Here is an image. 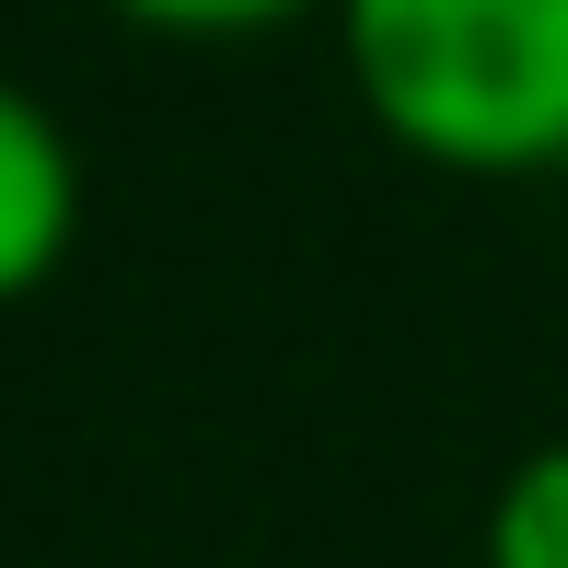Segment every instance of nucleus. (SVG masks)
<instances>
[{
    "instance_id": "obj_1",
    "label": "nucleus",
    "mask_w": 568,
    "mask_h": 568,
    "mask_svg": "<svg viewBox=\"0 0 568 568\" xmlns=\"http://www.w3.org/2000/svg\"><path fill=\"white\" fill-rule=\"evenodd\" d=\"M337 47L406 163L476 186L568 163V0H337Z\"/></svg>"
},
{
    "instance_id": "obj_2",
    "label": "nucleus",
    "mask_w": 568,
    "mask_h": 568,
    "mask_svg": "<svg viewBox=\"0 0 568 568\" xmlns=\"http://www.w3.org/2000/svg\"><path fill=\"white\" fill-rule=\"evenodd\" d=\"M82 244V151L23 82H0V302H36Z\"/></svg>"
},
{
    "instance_id": "obj_3",
    "label": "nucleus",
    "mask_w": 568,
    "mask_h": 568,
    "mask_svg": "<svg viewBox=\"0 0 568 568\" xmlns=\"http://www.w3.org/2000/svg\"><path fill=\"white\" fill-rule=\"evenodd\" d=\"M476 557H487V568H568V442H534V453L499 476Z\"/></svg>"
},
{
    "instance_id": "obj_4",
    "label": "nucleus",
    "mask_w": 568,
    "mask_h": 568,
    "mask_svg": "<svg viewBox=\"0 0 568 568\" xmlns=\"http://www.w3.org/2000/svg\"><path fill=\"white\" fill-rule=\"evenodd\" d=\"M105 12L151 23V36H186V47H221V36H267V23L337 12V0H105Z\"/></svg>"
}]
</instances>
